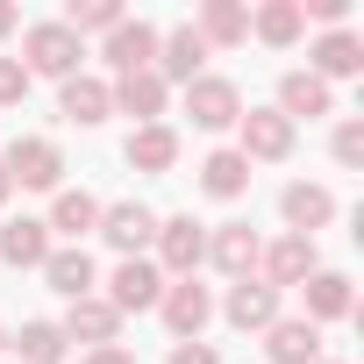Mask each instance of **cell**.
Here are the masks:
<instances>
[{
  "instance_id": "cell-16",
  "label": "cell",
  "mask_w": 364,
  "mask_h": 364,
  "mask_svg": "<svg viewBox=\"0 0 364 364\" xmlns=\"http://www.w3.org/2000/svg\"><path fill=\"white\" fill-rule=\"evenodd\" d=\"M122 157H129L136 171H171V164H178V129H171V122H143V129H129Z\"/></svg>"
},
{
  "instance_id": "cell-32",
  "label": "cell",
  "mask_w": 364,
  "mask_h": 364,
  "mask_svg": "<svg viewBox=\"0 0 364 364\" xmlns=\"http://www.w3.org/2000/svg\"><path fill=\"white\" fill-rule=\"evenodd\" d=\"M29 93V72H22V58H0V107H15Z\"/></svg>"
},
{
  "instance_id": "cell-20",
  "label": "cell",
  "mask_w": 364,
  "mask_h": 364,
  "mask_svg": "<svg viewBox=\"0 0 364 364\" xmlns=\"http://www.w3.org/2000/svg\"><path fill=\"white\" fill-rule=\"evenodd\" d=\"M300 286H307V321H314V328H321V321H343V314L357 307V293H350L343 272H307Z\"/></svg>"
},
{
  "instance_id": "cell-37",
  "label": "cell",
  "mask_w": 364,
  "mask_h": 364,
  "mask_svg": "<svg viewBox=\"0 0 364 364\" xmlns=\"http://www.w3.org/2000/svg\"><path fill=\"white\" fill-rule=\"evenodd\" d=\"M8 193H15V186H8V171H0V200H8Z\"/></svg>"
},
{
  "instance_id": "cell-24",
  "label": "cell",
  "mask_w": 364,
  "mask_h": 364,
  "mask_svg": "<svg viewBox=\"0 0 364 364\" xmlns=\"http://www.w3.org/2000/svg\"><path fill=\"white\" fill-rule=\"evenodd\" d=\"M43 279H50V293H65V300H86L93 293V257L72 243V250H50L43 257Z\"/></svg>"
},
{
  "instance_id": "cell-27",
  "label": "cell",
  "mask_w": 364,
  "mask_h": 364,
  "mask_svg": "<svg viewBox=\"0 0 364 364\" xmlns=\"http://www.w3.org/2000/svg\"><path fill=\"white\" fill-rule=\"evenodd\" d=\"M193 29H200L208 50H215V43H243V36H250V8H236V0H208Z\"/></svg>"
},
{
  "instance_id": "cell-29",
  "label": "cell",
  "mask_w": 364,
  "mask_h": 364,
  "mask_svg": "<svg viewBox=\"0 0 364 364\" xmlns=\"http://www.w3.org/2000/svg\"><path fill=\"white\" fill-rule=\"evenodd\" d=\"M43 229H58V236H86V229H100V200L93 193H58V208H50V222Z\"/></svg>"
},
{
  "instance_id": "cell-19",
  "label": "cell",
  "mask_w": 364,
  "mask_h": 364,
  "mask_svg": "<svg viewBox=\"0 0 364 364\" xmlns=\"http://www.w3.org/2000/svg\"><path fill=\"white\" fill-rule=\"evenodd\" d=\"M58 114H65V122H79V129L107 122V114H114V93H107V79H65V93H58Z\"/></svg>"
},
{
  "instance_id": "cell-3",
  "label": "cell",
  "mask_w": 364,
  "mask_h": 364,
  "mask_svg": "<svg viewBox=\"0 0 364 364\" xmlns=\"http://www.w3.org/2000/svg\"><path fill=\"white\" fill-rule=\"evenodd\" d=\"M186 114H193V129H236V122H243V93H236V79L200 72V79L186 86Z\"/></svg>"
},
{
  "instance_id": "cell-26",
  "label": "cell",
  "mask_w": 364,
  "mask_h": 364,
  "mask_svg": "<svg viewBox=\"0 0 364 364\" xmlns=\"http://www.w3.org/2000/svg\"><path fill=\"white\" fill-rule=\"evenodd\" d=\"M250 29H257L272 50H286V43H300V36H307V15H300V0H264V8L250 15Z\"/></svg>"
},
{
  "instance_id": "cell-5",
  "label": "cell",
  "mask_w": 364,
  "mask_h": 364,
  "mask_svg": "<svg viewBox=\"0 0 364 364\" xmlns=\"http://www.w3.org/2000/svg\"><path fill=\"white\" fill-rule=\"evenodd\" d=\"M157 293H164V272H157V264H143V257H122L100 300H107L114 314H136V307H157Z\"/></svg>"
},
{
  "instance_id": "cell-28",
  "label": "cell",
  "mask_w": 364,
  "mask_h": 364,
  "mask_svg": "<svg viewBox=\"0 0 364 364\" xmlns=\"http://www.w3.org/2000/svg\"><path fill=\"white\" fill-rule=\"evenodd\" d=\"M65 328L58 321H22V336H15V364H65Z\"/></svg>"
},
{
  "instance_id": "cell-39",
  "label": "cell",
  "mask_w": 364,
  "mask_h": 364,
  "mask_svg": "<svg viewBox=\"0 0 364 364\" xmlns=\"http://www.w3.org/2000/svg\"><path fill=\"white\" fill-rule=\"evenodd\" d=\"M0 343H8V328H0Z\"/></svg>"
},
{
  "instance_id": "cell-6",
  "label": "cell",
  "mask_w": 364,
  "mask_h": 364,
  "mask_svg": "<svg viewBox=\"0 0 364 364\" xmlns=\"http://www.w3.org/2000/svg\"><path fill=\"white\" fill-rule=\"evenodd\" d=\"M157 257H164V272H178V279H193V264L208 257V229L193 222V215H171V222H157Z\"/></svg>"
},
{
  "instance_id": "cell-22",
  "label": "cell",
  "mask_w": 364,
  "mask_h": 364,
  "mask_svg": "<svg viewBox=\"0 0 364 364\" xmlns=\"http://www.w3.org/2000/svg\"><path fill=\"white\" fill-rule=\"evenodd\" d=\"M264 357L272 364H314L321 357V328L314 321H272L264 328Z\"/></svg>"
},
{
  "instance_id": "cell-23",
  "label": "cell",
  "mask_w": 364,
  "mask_h": 364,
  "mask_svg": "<svg viewBox=\"0 0 364 364\" xmlns=\"http://www.w3.org/2000/svg\"><path fill=\"white\" fill-rule=\"evenodd\" d=\"M328 100H336V93H328L314 72H286V79H279V114H286V122H314V114H328Z\"/></svg>"
},
{
  "instance_id": "cell-13",
  "label": "cell",
  "mask_w": 364,
  "mask_h": 364,
  "mask_svg": "<svg viewBox=\"0 0 364 364\" xmlns=\"http://www.w3.org/2000/svg\"><path fill=\"white\" fill-rule=\"evenodd\" d=\"M208 257H215L229 279H250V272H257V257H264V243H257V229H250V222H222V229L208 236Z\"/></svg>"
},
{
  "instance_id": "cell-4",
  "label": "cell",
  "mask_w": 364,
  "mask_h": 364,
  "mask_svg": "<svg viewBox=\"0 0 364 364\" xmlns=\"http://www.w3.org/2000/svg\"><path fill=\"white\" fill-rule=\"evenodd\" d=\"M236 129H243V143H236V150H243L250 164H279V157H293V122H286L279 107H243V122H236Z\"/></svg>"
},
{
  "instance_id": "cell-18",
  "label": "cell",
  "mask_w": 364,
  "mask_h": 364,
  "mask_svg": "<svg viewBox=\"0 0 364 364\" xmlns=\"http://www.w3.org/2000/svg\"><path fill=\"white\" fill-rule=\"evenodd\" d=\"M321 86L328 79H350V72H364V36H350V29H328L321 43H314V65H307Z\"/></svg>"
},
{
  "instance_id": "cell-12",
  "label": "cell",
  "mask_w": 364,
  "mask_h": 364,
  "mask_svg": "<svg viewBox=\"0 0 364 364\" xmlns=\"http://www.w3.org/2000/svg\"><path fill=\"white\" fill-rule=\"evenodd\" d=\"M100 236H107L122 257H136V250L157 236V215H150L143 200H114V208H100Z\"/></svg>"
},
{
  "instance_id": "cell-21",
  "label": "cell",
  "mask_w": 364,
  "mask_h": 364,
  "mask_svg": "<svg viewBox=\"0 0 364 364\" xmlns=\"http://www.w3.org/2000/svg\"><path fill=\"white\" fill-rule=\"evenodd\" d=\"M222 314H229L236 328H272V321H279V293H272L264 279H236V286H229V307H222Z\"/></svg>"
},
{
  "instance_id": "cell-11",
  "label": "cell",
  "mask_w": 364,
  "mask_h": 364,
  "mask_svg": "<svg viewBox=\"0 0 364 364\" xmlns=\"http://www.w3.org/2000/svg\"><path fill=\"white\" fill-rule=\"evenodd\" d=\"M107 65H114L122 79H129V72H150V65H157V29L122 15V22L107 29Z\"/></svg>"
},
{
  "instance_id": "cell-7",
  "label": "cell",
  "mask_w": 364,
  "mask_h": 364,
  "mask_svg": "<svg viewBox=\"0 0 364 364\" xmlns=\"http://www.w3.org/2000/svg\"><path fill=\"white\" fill-rule=\"evenodd\" d=\"M157 307H164V328H171L178 343H200V328H208V314H215L208 286H193V279L164 286V293H157Z\"/></svg>"
},
{
  "instance_id": "cell-8",
  "label": "cell",
  "mask_w": 364,
  "mask_h": 364,
  "mask_svg": "<svg viewBox=\"0 0 364 364\" xmlns=\"http://www.w3.org/2000/svg\"><path fill=\"white\" fill-rule=\"evenodd\" d=\"M200 65H208V43H200L193 22H186V29H171V36H157V65H150V72H157L164 86H171V79H178V86H193Z\"/></svg>"
},
{
  "instance_id": "cell-15",
  "label": "cell",
  "mask_w": 364,
  "mask_h": 364,
  "mask_svg": "<svg viewBox=\"0 0 364 364\" xmlns=\"http://www.w3.org/2000/svg\"><path fill=\"white\" fill-rule=\"evenodd\" d=\"M107 93H114V107H122L136 129H143V122H157V114H164V100H171V86H164L157 72H129V79H114Z\"/></svg>"
},
{
  "instance_id": "cell-36",
  "label": "cell",
  "mask_w": 364,
  "mask_h": 364,
  "mask_svg": "<svg viewBox=\"0 0 364 364\" xmlns=\"http://www.w3.org/2000/svg\"><path fill=\"white\" fill-rule=\"evenodd\" d=\"M15 22H22V15H15V0H0V36H8Z\"/></svg>"
},
{
  "instance_id": "cell-31",
  "label": "cell",
  "mask_w": 364,
  "mask_h": 364,
  "mask_svg": "<svg viewBox=\"0 0 364 364\" xmlns=\"http://www.w3.org/2000/svg\"><path fill=\"white\" fill-rule=\"evenodd\" d=\"M336 164H350V171L364 164V122H343L336 129Z\"/></svg>"
},
{
  "instance_id": "cell-38",
  "label": "cell",
  "mask_w": 364,
  "mask_h": 364,
  "mask_svg": "<svg viewBox=\"0 0 364 364\" xmlns=\"http://www.w3.org/2000/svg\"><path fill=\"white\" fill-rule=\"evenodd\" d=\"M314 364H336V357H314Z\"/></svg>"
},
{
  "instance_id": "cell-30",
  "label": "cell",
  "mask_w": 364,
  "mask_h": 364,
  "mask_svg": "<svg viewBox=\"0 0 364 364\" xmlns=\"http://www.w3.org/2000/svg\"><path fill=\"white\" fill-rule=\"evenodd\" d=\"M122 22V0H72L65 8V29L79 36V29H114Z\"/></svg>"
},
{
  "instance_id": "cell-17",
  "label": "cell",
  "mask_w": 364,
  "mask_h": 364,
  "mask_svg": "<svg viewBox=\"0 0 364 364\" xmlns=\"http://www.w3.org/2000/svg\"><path fill=\"white\" fill-rule=\"evenodd\" d=\"M0 257H8L15 272H43V257H50V229H43L36 215L8 222V229H0Z\"/></svg>"
},
{
  "instance_id": "cell-14",
  "label": "cell",
  "mask_w": 364,
  "mask_h": 364,
  "mask_svg": "<svg viewBox=\"0 0 364 364\" xmlns=\"http://www.w3.org/2000/svg\"><path fill=\"white\" fill-rule=\"evenodd\" d=\"M257 264H264V286H272V293H286V286H300L307 272H321V264H314V236H279Z\"/></svg>"
},
{
  "instance_id": "cell-10",
  "label": "cell",
  "mask_w": 364,
  "mask_h": 364,
  "mask_svg": "<svg viewBox=\"0 0 364 364\" xmlns=\"http://www.w3.org/2000/svg\"><path fill=\"white\" fill-rule=\"evenodd\" d=\"M65 328V343H86V350H107L114 336H122V314L100 300V293H86V300H72V314L58 321Z\"/></svg>"
},
{
  "instance_id": "cell-33",
  "label": "cell",
  "mask_w": 364,
  "mask_h": 364,
  "mask_svg": "<svg viewBox=\"0 0 364 364\" xmlns=\"http://www.w3.org/2000/svg\"><path fill=\"white\" fill-rule=\"evenodd\" d=\"M300 15H314V22L343 29V22H350V0H300Z\"/></svg>"
},
{
  "instance_id": "cell-35",
  "label": "cell",
  "mask_w": 364,
  "mask_h": 364,
  "mask_svg": "<svg viewBox=\"0 0 364 364\" xmlns=\"http://www.w3.org/2000/svg\"><path fill=\"white\" fill-rule=\"evenodd\" d=\"M79 364H136V357H129V350H122V343H107V350H86V357H79Z\"/></svg>"
},
{
  "instance_id": "cell-25",
  "label": "cell",
  "mask_w": 364,
  "mask_h": 364,
  "mask_svg": "<svg viewBox=\"0 0 364 364\" xmlns=\"http://www.w3.org/2000/svg\"><path fill=\"white\" fill-rule=\"evenodd\" d=\"M200 186H208L215 200H243V193H250V157H243V150H215V157L200 164Z\"/></svg>"
},
{
  "instance_id": "cell-2",
  "label": "cell",
  "mask_w": 364,
  "mask_h": 364,
  "mask_svg": "<svg viewBox=\"0 0 364 364\" xmlns=\"http://www.w3.org/2000/svg\"><path fill=\"white\" fill-rule=\"evenodd\" d=\"M0 171H8V186H36V193H50L58 178H65V150H58L50 136H15L8 157H0Z\"/></svg>"
},
{
  "instance_id": "cell-1",
  "label": "cell",
  "mask_w": 364,
  "mask_h": 364,
  "mask_svg": "<svg viewBox=\"0 0 364 364\" xmlns=\"http://www.w3.org/2000/svg\"><path fill=\"white\" fill-rule=\"evenodd\" d=\"M79 36L65 29V22H36L29 36H22V72H43V79H79Z\"/></svg>"
},
{
  "instance_id": "cell-9",
  "label": "cell",
  "mask_w": 364,
  "mask_h": 364,
  "mask_svg": "<svg viewBox=\"0 0 364 364\" xmlns=\"http://www.w3.org/2000/svg\"><path fill=\"white\" fill-rule=\"evenodd\" d=\"M279 215H286L293 236H314V229L336 222V193H328V186H307V178H293V186L279 193Z\"/></svg>"
},
{
  "instance_id": "cell-34",
  "label": "cell",
  "mask_w": 364,
  "mask_h": 364,
  "mask_svg": "<svg viewBox=\"0 0 364 364\" xmlns=\"http://www.w3.org/2000/svg\"><path fill=\"white\" fill-rule=\"evenodd\" d=\"M164 364H222V350H215V343H178Z\"/></svg>"
}]
</instances>
